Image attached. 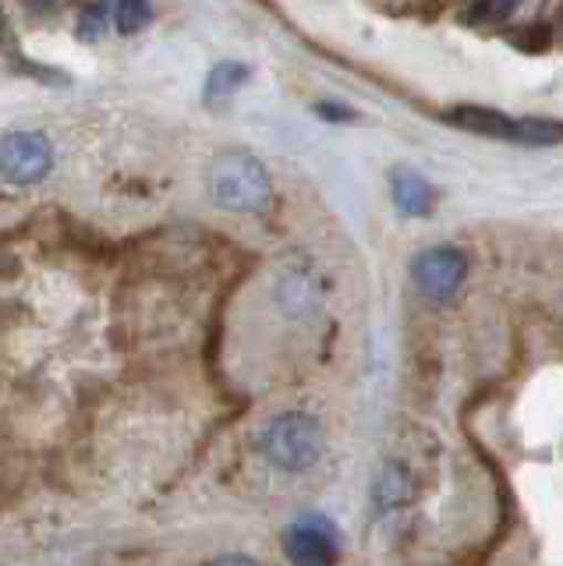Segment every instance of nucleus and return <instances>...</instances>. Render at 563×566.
I'll use <instances>...</instances> for the list:
<instances>
[{
    "label": "nucleus",
    "instance_id": "obj_5",
    "mask_svg": "<svg viewBox=\"0 0 563 566\" xmlns=\"http://www.w3.org/2000/svg\"><path fill=\"white\" fill-rule=\"evenodd\" d=\"M284 553L291 563L323 566L337 559V531L323 517H305L284 531Z\"/></svg>",
    "mask_w": 563,
    "mask_h": 566
},
{
    "label": "nucleus",
    "instance_id": "obj_4",
    "mask_svg": "<svg viewBox=\"0 0 563 566\" xmlns=\"http://www.w3.org/2000/svg\"><path fill=\"white\" fill-rule=\"evenodd\" d=\"M411 276H415V287L429 301H450L468 276V259L465 252H457V248L439 244L415 259Z\"/></svg>",
    "mask_w": 563,
    "mask_h": 566
},
{
    "label": "nucleus",
    "instance_id": "obj_1",
    "mask_svg": "<svg viewBox=\"0 0 563 566\" xmlns=\"http://www.w3.org/2000/svg\"><path fill=\"white\" fill-rule=\"evenodd\" d=\"M209 199L227 212H262L273 199V181L252 153H220L209 164Z\"/></svg>",
    "mask_w": 563,
    "mask_h": 566
},
{
    "label": "nucleus",
    "instance_id": "obj_2",
    "mask_svg": "<svg viewBox=\"0 0 563 566\" xmlns=\"http://www.w3.org/2000/svg\"><path fill=\"white\" fill-rule=\"evenodd\" d=\"M259 450L273 468L288 474H302L320 464V457L326 450V429L320 418H312L305 411L277 415L267 429H262Z\"/></svg>",
    "mask_w": 563,
    "mask_h": 566
},
{
    "label": "nucleus",
    "instance_id": "obj_11",
    "mask_svg": "<svg viewBox=\"0 0 563 566\" xmlns=\"http://www.w3.org/2000/svg\"><path fill=\"white\" fill-rule=\"evenodd\" d=\"M111 18H114V0H100V4H93L90 11L82 14V25H79L82 40H90V43H93V40H100Z\"/></svg>",
    "mask_w": 563,
    "mask_h": 566
},
{
    "label": "nucleus",
    "instance_id": "obj_8",
    "mask_svg": "<svg viewBox=\"0 0 563 566\" xmlns=\"http://www.w3.org/2000/svg\"><path fill=\"white\" fill-rule=\"evenodd\" d=\"M507 142H518V146H532V149H550L563 142V124L553 117H510Z\"/></svg>",
    "mask_w": 563,
    "mask_h": 566
},
{
    "label": "nucleus",
    "instance_id": "obj_16",
    "mask_svg": "<svg viewBox=\"0 0 563 566\" xmlns=\"http://www.w3.org/2000/svg\"><path fill=\"white\" fill-rule=\"evenodd\" d=\"M32 8H50V4H58V0H29Z\"/></svg>",
    "mask_w": 563,
    "mask_h": 566
},
{
    "label": "nucleus",
    "instance_id": "obj_15",
    "mask_svg": "<svg viewBox=\"0 0 563 566\" xmlns=\"http://www.w3.org/2000/svg\"><path fill=\"white\" fill-rule=\"evenodd\" d=\"M0 50H8V53H14V40H11V22H8V14H4V8H0Z\"/></svg>",
    "mask_w": 563,
    "mask_h": 566
},
{
    "label": "nucleus",
    "instance_id": "obj_12",
    "mask_svg": "<svg viewBox=\"0 0 563 566\" xmlns=\"http://www.w3.org/2000/svg\"><path fill=\"white\" fill-rule=\"evenodd\" d=\"M514 8H518V0H482V4L475 8L468 18L475 25H500L514 14Z\"/></svg>",
    "mask_w": 563,
    "mask_h": 566
},
{
    "label": "nucleus",
    "instance_id": "obj_7",
    "mask_svg": "<svg viewBox=\"0 0 563 566\" xmlns=\"http://www.w3.org/2000/svg\"><path fill=\"white\" fill-rule=\"evenodd\" d=\"M390 188H394V202H397V209L404 212V217H429V212H432L436 191L421 174L400 167L390 177Z\"/></svg>",
    "mask_w": 563,
    "mask_h": 566
},
{
    "label": "nucleus",
    "instance_id": "obj_13",
    "mask_svg": "<svg viewBox=\"0 0 563 566\" xmlns=\"http://www.w3.org/2000/svg\"><path fill=\"white\" fill-rule=\"evenodd\" d=\"M408 500V478H404L400 468H386L383 485H379V503L383 506H397Z\"/></svg>",
    "mask_w": 563,
    "mask_h": 566
},
{
    "label": "nucleus",
    "instance_id": "obj_6",
    "mask_svg": "<svg viewBox=\"0 0 563 566\" xmlns=\"http://www.w3.org/2000/svg\"><path fill=\"white\" fill-rule=\"evenodd\" d=\"M447 124L453 128H465L471 135H486V138H503L510 132V117L503 111H492V106H475V103H461V106H450L444 114Z\"/></svg>",
    "mask_w": 563,
    "mask_h": 566
},
{
    "label": "nucleus",
    "instance_id": "obj_14",
    "mask_svg": "<svg viewBox=\"0 0 563 566\" xmlns=\"http://www.w3.org/2000/svg\"><path fill=\"white\" fill-rule=\"evenodd\" d=\"M326 120H355V111H347V106H333V103H320L315 106Z\"/></svg>",
    "mask_w": 563,
    "mask_h": 566
},
{
    "label": "nucleus",
    "instance_id": "obj_10",
    "mask_svg": "<svg viewBox=\"0 0 563 566\" xmlns=\"http://www.w3.org/2000/svg\"><path fill=\"white\" fill-rule=\"evenodd\" d=\"M153 22L149 0H114V25L121 35H135Z\"/></svg>",
    "mask_w": 563,
    "mask_h": 566
},
{
    "label": "nucleus",
    "instance_id": "obj_9",
    "mask_svg": "<svg viewBox=\"0 0 563 566\" xmlns=\"http://www.w3.org/2000/svg\"><path fill=\"white\" fill-rule=\"evenodd\" d=\"M244 78H249V67H244V64H238V61H220L213 71H209V78H206V103L209 106L227 103L244 85Z\"/></svg>",
    "mask_w": 563,
    "mask_h": 566
},
{
    "label": "nucleus",
    "instance_id": "obj_3",
    "mask_svg": "<svg viewBox=\"0 0 563 566\" xmlns=\"http://www.w3.org/2000/svg\"><path fill=\"white\" fill-rule=\"evenodd\" d=\"M54 167V146L40 132H14L0 138V177L11 185H37Z\"/></svg>",
    "mask_w": 563,
    "mask_h": 566
}]
</instances>
